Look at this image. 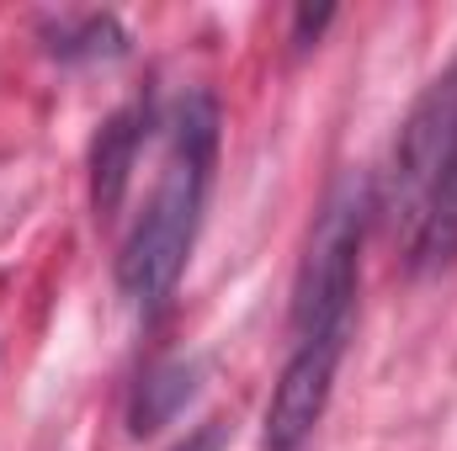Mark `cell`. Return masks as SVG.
<instances>
[{
	"mask_svg": "<svg viewBox=\"0 0 457 451\" xmlns=\"http://www.w3.org/2000/svg\"><path fill=\"white\" fill-rule=\"evenodd\" d=\"M138 144H144V117L122 112L102 127V144H96V213H112L122 202V186H128V170L138 160Z\"/></svg>",
	"mask_w": 457,
	"mask_h": 451,
	"instance_id": "8992f818",
	"label": "cell"
},
{
	"mask_svg": "<svg viewBox=\"0 0 457 451\" xmlns=\"http://www.w3.org/2000/svg\"><path fill=\"white\" fill-rule=\"evenodd\" d=\"M378 213V186L367 176H345L325 197L298 287H293V340L303 335H351V308H356V276H361V239Z\"/></svg>",
	"mask_w": 457,
	"mask_h": 451,
	"instance_id": "3957f363",
	"label": "cell"
},
{
	"mask_svg": "<svg viewBox=\"0 0 457 451\" xmlns=\"http://www.w3.org/2000/svg\"><path fill=\"white\" fill-rule=\"evenodd\" d=\"M213 160H219V107L208 91H192V96H181V107L170 117L160 181L117 255V287L144 314L165 308V298L176 292V282L192 260L208 186H213Z\"/></svg>",
	"mask_w": 457,
	"mask_h": 451,
	"instance_id": "6da1fadb",
	"label": "cell"
},
{
	"mask_svg": "<svg viewBox=\"0 0 457 451\" xmlns=\"http://www.w3.org/2000/svg\"><path fill=\"white\" fill-rule=\"evenodd\" d=\"M54 53L59 59H112V53H122V32H117L112 16H80L75 32L59 27Z\"/></svg>",
	"mask_w": 457,
	"mask_h": 451,
	"instance_id": "52a82bcc",
	"label": "cell"
},
{
	"mask_svg": "<svg viewBox=\"0 0 457 451\" xmlns=\"http://www.w3.org/2000/svg\"><path fill=\"white\" fill-rule=\"evenodd\" d=\"M192 393H197V361H165V366H154L144 377L138 398H133V414H128L133 436H154L160 425H170L187 409Z\"/></svg>",
	"mask_w": 457,
	"mask_h": 451,
	"instance_id": "5b68a950",
	"label": "cell"
},
{
	"mask_svg": "<svg viewBox=\"0 0 457 451\" xmlns=\"http://www.w3.org/2000/svg\"><path fill=\"white\" fill-rule=\"evenodd\" d=\"M378 213L415 271L457 260V64L415 96L388 154Z\"/></svg>",
	"mask_w": 457,
	"mask_h": 451,
	"instance_id": "7a4b0ae2",
	"label": "cell"
},
{
	"mask_svg": "<svg viewBox=\"0 0 457 451\" xmlns=\"http://www.w3.org/2000/svg\"><path fill=\"white\" fill-rule=\"evenodd\" d=\"M224 447H228V425L224 420H203L187 441H176L170 451H224Z\"/></svg>",
	"mask_w": 457,
	"mask_h": 451,
	"instance_id": "ba28073f",
	"label": "cell"
},
{
	"mask_svg": "<svg viewBox=\"0 0 457 451\" xmlns=\"http://www.w3.org/2000/svg\"><path fill=\"white\" fill-rule=\"evenodd\" d=\"M345 356V335H303L293 340V356L271 388L266 404V425H261V447L266 451H303L314 441L330 388H336V366Z\"/></svg>",
	"mask_w": 457,
	"mask_h": 451,
	"instance_id": "277c9868",
	"label": "cell"
}]
</instances>
